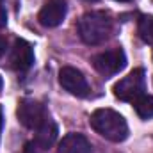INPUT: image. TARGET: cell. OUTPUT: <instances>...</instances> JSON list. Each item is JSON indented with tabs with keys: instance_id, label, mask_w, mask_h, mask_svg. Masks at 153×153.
Listing matches in <instances>:
<instances>
[{
	"instance_id": "obj_1",
	"label": "cell",
	"mask_w": 153,
	"mask_h": 153,
	"mask_svg": "<svg viewBox=\"0 0 153 153\" xmlns=\"http://www.w3.org/2000/svg\"><path fill=\"white\" fill-rule=\"evenodd\" d=\"M93 130L112 143H123L128 137V125L125 117L112 109H98L89 119Z\"/></svg>"
},
{
	"instance_id": "obj_2",
	"label": "cell",
	"mask_w": 153,
	"mask_h": 153,
	"mask_svg": "<svg viewBox=\"0 0 153 153\" xmlns=\"http://www.w3.org/2000/svg\"><path fill=\"white\" fill-rule=\"evenodd\" d=\"M78 34L85 45H100L112 34V20L103 11L85 13L78 22Z\"/></svg>"
},
{
	"instance_id": "obj_3",
	"label": "cell",
	"mask_w": 153,
	"mask_h": 153,
	"mask_svg": "<svg viewBox=\"0 0 153 153\" xmlns=\"http://www.w3.org/2000/svg\"><path fill=\"white\" fill-rule=\"evenodd\" d=\"M144 85H146V76L144 70L137 68L130 71L126 76H123L117 84L114 85V94L121 102H135L139 96L144 94Z\"/></svg>"
},
{
	"instance_id": "obj_4",
	"label": "cell",
	"mask_w": 153,
	"mask_h": 153,
	"mask_svg": "<svg viewBox=\"0 0 153 153\" xmlns=\"http://www.w3.org/2000/svg\"><path fill=\"white\" fill-rule=\"evenodd\" d=\"M16 116H18L20 123L25 128H30V130H38L39 126H43L50 119L46 107L41 102L32 100V98H25V100L20 102Z\"/></svg>"
},
{
	"instance_id": "obj_5",
	"label": "cell",
	"mask_w": 153,
	"mask_h": 153,
	"mask_svg": "<svg viewBox=\"0 0 153 153\" xmlns=\"http://www.w3.org/2000/svg\"><path fill=\"white\" fill-rule=\"evenodd\" d=\"M93 66L100 75L112 76L116 73H119L126 66V55H125V52L121 48L105 50V52L93 57Z\"/></svg>"
},
{
	"instance_id": "obj_6",
	"label": "cell",
	"mask_w": 153,
	"mask_h": 153,
	"mask_svg": "<svg viewBox=\"0 0 153 153\" xmlns=\"http://www.w3.org/2000/svg\"><path fill=\"white\" fill-rule=\"evenodd\" d=\"M59 84L76 98H84L89 94V84L85 80V76L82 75V71H78L76 68L71 66H64L59 71Z\"/></svg>"
},
{
	"instance_id": "obj_7",
	"label": "cell",
	"mask_w": 153,
	"mask_h": 153,
	"mask_svg": "<svg viewBox=\"0 0 153 153\" xmlns=\"http://www.w3.org/2000/svg\"><path fill=\"white\" fill-rule=\"evenodd\" d=\"M9 62H11V68L18 73L29 71L34 64V52H32L30 43H27L25 39H16L11 48Z\"/></svg>"
},
{
	"instance_id": "obj_8",
	"label": "cell",
	"mask_w": 153,
	"mask_h": 153,
	"mask_svg": "<svg viewBox=\"0 0 153 153\" xmlns=\"http://www.w3.org/2000/svg\"><path fill=\"white\" fill-rule=\"evenodd\" d=\"M66 13H68V5L64 0H46L39 11V23L43 27H57L64 22L66 18Z\"/></svg>"
},
{
	"instance_id": "obj_9",
	"label": "cell",
	"mask_w": 153,
	"mask_h": 153,
	"mask_svg": "<svg viewBox=\"0 0 153 153\" xmlns=\"http://www.w3.org/2000/svg\"><path fill=\"white\" fill-rule=\"evenodd\" d=\"M91 143L82 135V134H68L61 139L59 143V152L61 153H91Z\"/></svg>"
},
{
	"instance_id": "obj_10",
	"label": "cell",
	"mask_w": 153,
	"mask_h": 153,
	"mask_svg": "<svg viewBox=\"0 0 153 153\" xmlns=\"http://www.w3.org/2000/svg\"><path fill=\"white\" fill-rule=\"evenodd\" d=\"M55 139H57V125L52 121V119H48L43 126H39L38 130H36V139H34V143L38 144L41 150H48L53 143H55Z\"/></svg>"
},
{
	"instance_id": "obj_11",
	"label": "cell",
	"mask_w": 153,
	"mask_h": 153,
	"mask_svg": "<svg viewBox=\"0 0 153 153\" xmlns=\"http://www.w3.org/2000/svg\"><path fill=\"white\" fill-rule=\"evenodd\" d=\"M134 109L139 114V117H143V119L153 117V96H148V94L139 96L134 102Z\"/></svg>"
},
{
	"instance_id": "obj_12",
	"label": "cell",
	"mask_w": 153,
	"mask_h": 153,
	"mask_svg": "<svg viewBox=\"0 0 153 153\" xmlns=\"http://www.w3.org/2000/svg\"><path fill=\"white\" fill-rule=\"evenodd\" d=\"M137 30H139L141 39H143L144 43H148V45L153 46V16L152 14H143V16L139 18V27H137Z\"/></svg>"
},
{
	"instance_id": "obj_13",
	"label": "cell",
	"mask_w": 153,
	"mask_h": 153,
	"mask_svg": "<svg viewBox=\"0 0 153 153\" xmlns=\"http://www.w3.org/2000/svg\"><path fill=\"white\" fill-rule=\"evenodd\" d=\"M23 153H45V150H41L38 144L32 141V143H27L25 148H23Z\"/></svg>"
},
{
	"instance_id": "obj_14",
	"label": "cell",
	"mask_w": 153,
	"mask_h": 153,
	"mask_svg": "<svg viewBox=\"0 0 153 153\" xmlns=\"http://www.w3.org/2000/svg\"><path fill=\"white\" fill-rule=\"evenodd\" d=\"M7 25V13H5V9L0 5V29H4Z\"/></svg>"
},
{
	"instance_id": "obj_15",
	"label": "cell",
	"mask_w": 153,
	"mask_h": 153,
	"mask_svg": "<svg viewBox=\"0 0 153 153\" xmlns=\"http://www.w3.org/2000/svg\"><path fill=\"white\" fill-rule=\"evenodd\" d=\"M5 50H7V41L4 38H0V59H2V55L5 53Z\"/></svg>"
},
{
	"instance_id": "obj_16",
	"label": "cell",
	"mask_w": 153,
	"mask_h": 153,
	"mask_svg": "<svg viewBox=\"0 0 153 153\" xmlns=\"http://www.w3.org/2000/svg\"><path fill=\"white\" fill-rule=\"evenodd\" d=\"M2 125H4V117H2V109H0V134H2Z\"/></svg>"
},
{
	"instance_id": "obj_17",
	"label": "cell",
	"mask_w": 153,
	"mask_h": 153,
	"mask_svg": "<svg viewBox=\"0 0 153 153\" xmlns=\"http://www.w3.org/2000/svg\"><path fill=\"white\" fill-rule=\"evenodd\" d=\"M116 2H130V0H116Z\"/></svg>"
},
{
	"instance_id": "obj_18",
	"label": "cell",
	"mask_w": 153,
	"mask_h": 153,
	"mask_svg": "<svg viewBox=\"0 0 153 153\" xmlns=\"http://www.w3.org/2000/svg\"><path fill=\"white\" fill-rule=\"evenodd\" d=\"M85 2H98V0H85Z\"/></svg>"
},
{
	"instance_id": "obj_19",
	"label": "cell",
	"mask_w": 153,
	"mask_h": 153,
	"mask_svg": "<svg viewBox=\"0 0 153 153\" xmlns=\"http://www.w3.org/2000/svg\"><path fill=\"white\" fill-rule=\"evenodd\" d=\"M0 89H2V76H0Z\"/></svg>"
}]
</instances>
